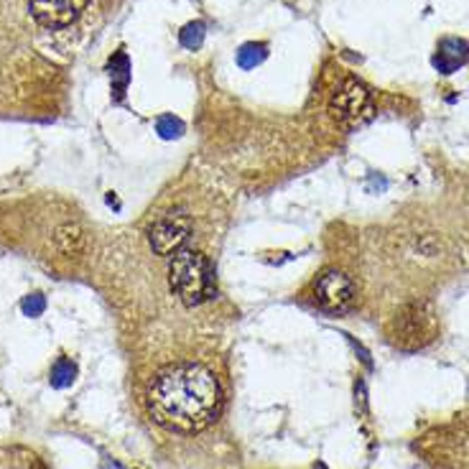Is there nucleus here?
<instances>
[{
  "instance_id": "14",
  "label": "nucleus",
  "mask_w": 469,
  "mask_h": 469,
  "mask_svg": "<svg viewBox=\"0 0 469 469\" xmlns=\"http://www.w3.org/2000/svg\"><path fill=\"white\" fill-rule=\"evenodd\" d=\"M156 130L161 133V138H179L184 133V123L179 118H174V115H161L156 120Z\"/></svg>"
},
{
  "instance_id": "6",
  "label": "nucleus",
  "mask_w": 469,
  "mask_h": 469,
  "mask_svg": "<svg viewBox=\"0 0 469 469\" xmlns=\"http://www.w3.org/2000/svg\"><path fill=\"white\" fill-rule=\"evenodd\" d=\"M355 296H358V291H355L352 278L337 268L325 271L314 284V299L325 311H334V314L347 311L355 304Z\"/></svg>"
},
{
  "instance_id": "2",
  "label": "nucleus",
  "mask_w": 469,
  "mask_h": 469,
  "mask_svg": "<svg viewBox=\"0 0 469 469\" xmlns=\"http://www.w3.org/2000/svg\"><path fill=\"white\" fill-rule=\"evenodd\" d=\"M169 284L186 307H199L215 296V268L199 251L174 253L169 266Z\"/></svg>"
},
{
  "instance_id": "12",
  "label": "nucleus",
  "mask_w": 469,
  "mask_h": 469,
  "mask_svg": "<svg viewBox=\"0 0 469 469\" xmlns=\"http://www.w3.org/2000/svg\"><path fill=\"white\" fill-rule=\"evenodd\" d=\"M74 378H77V365L72 360L62 358L54 362V367H52V385L54 388H67V385H72Z\"/></svg>"
},
{
  "instance_id": "8",
  "label": "nucleus",
  "mask_w": 469,
  "mask_h": 469,
  "mask_svg": "<svg viewBox=\"0 0 469 469\" xmlns=\"http://www.w3.org/2000/svg\"><path fill=\"white\" fill-rule=\"evenodd\" d=\"M469 59V46L467 41L462 38H444L436 49V56H433V67L441 74H451L457 72L459 67H465Z\"/></svg>"
},
{
  "instance_id": "3",
  "label": "nucleus",
  "mask_w": 469,
  "mask_h": 469,
  "mask_svg": "<svg viewBox=\"0 0 469 469\" xmlns=\"http://www.w3.org/2000/svg\"><path fill=\"white\" fill-rule=\"evenodd\" d=\"M436 334V319L426 304H408L396 314L391 325V342L403 350H416L429 344Z\"/></svg>"
},
{
  "instance_id": "7",
  "label": "nucleus",
  "mask_w": 469,
  "mask_h": 469,
  "mask_svg": "<svg viewBox=\"0 0 469 469\" xmlns=\"http://www.w3.org/2000/svg\"><path fill=\"white\" fill-rule=\"evenodd\" d=\"M87 0H29L31 16L46 29H64L70 26L82 11Z\"/></svg>"
},
{
  "instance_id": "10",
  "label": "nucleus",
  "mask_w": 469,
  "mask_h": 469,
  "mask_svg": "<svg viewBox=\"0 0 469 469\" xmlns=\"http://www.w3.org/2000/svg\"><path fill=\"white\" fill-rule=\"evenodd\" d=\"M128 70H130V64H128L126 52H118L115 59L110 62V77H112V82H115V95H118V97H123V90H126Z\"/></svg>"
},
{
  "instance_id": "4",
  "label": "nucleus",
  "mask_w": 469,
  "mask_h": 469,
  "mask_svg": "<svg viewBox=\"0 0 469 469\" xmlns=\"http://www.w3.org/2000/svg\"><path fill=\"white\" fill-rule=\"evenodd\" d=\"M329 112L337 123L347 128L362 126L370 115H373V100L370 92L365 90L358 79H347L340 90L332 95L329 100Z\"/></svg>"
},
{
  "instance_id": "5",
  "label": "nucleus",
  "mask_w": 469,
  "mask_h": 469,
  "mask_svg": "<svg viewBox=\"0 0 469 469\" xmlns=\"http://www.w3.org/2000/svg\"><path fill=\"white\" fill-rule=\"evenodd\" d=\"M192 234V219L184 210H171L161 215L148 230V243L153 248V253L174 255L179 253L181 245L189 240Z\"/></svg>"
},
{
  "instance_id": "13",
  "label": "nucleus",
  "mask_w": 469,
  "mask_h": 469,
  "mask_svg": "<svg viewBox=\"0 0 469 469\" xmlns=\"http://www.w3.org/2000/svg\"><path fill=\"white\" fill-rule=\"evenodd\" d=\"M202 41H204V23H189V26H184L181 29V44L186 46V49H199L202 46Z\"/></svg>"
},
{
  "instance_id": "9",
  "label": "nucleus",
  "mask_w": 469,
  "mask_h": 469,
  "mask_svg": "<svg viewBox=\"0 0 469 469\" xmlns=\"http://www.w3.org/2000/svg\"><path fill=\"white\" fill-rule=\"evenodd\" d=\"M56 240V248H59V253L67 255V258H72V255L82 253V248H85V234H82V227L79 225H62L54 234Z\"/></svg>"
},
{
  "instance_id": "15",
  "label": "nucleus",
  "mask_w": 469,
  "mask_h": 469,
  "mask_svg": "<svg viewBox=\"0 0 469 469\" xmlns=\"http://www.w3.org/2000/svg\"><path fill=\"white\" fill-rule=\"evenodd\" d=\"M21 309H23V314H26V317H41V314H44V309H46V299H44L41 293H31V296H26V299H23Z\"/></svg>"
},
{
  "instance_id": "1",
  "label": "nucleus",
  "mask_w": 469,
  "mask_h": 469,
  "mask_svg": "<svg viewBox=\"0 0 469 469\" xmlns=\"http://www.w3.org/2000/svg\"><path fill=\"white\" fill-rule=\"evenodd\" d=\"M222 391L215 373L199 362H177L156 373L148 385V414L163 429L197 433L215 421Z\"/></svg>"
},
{
  "instance_id": "11",
  "label": "nucleus",
  "mask_w": 469,
  "mask_h": 469,
  "mask_svg": "<svg viewBox=\"0 0 469 469\" xmlns=\"http://www.w3.org/2000/svg\"><path fill=\"white\" fill-rule=\"evenodd\" d=\"M268 54V49H266V44H245L240 52H237V64L243 67V70H253L258 67L263 59Z\"/></svg>"
}]
</instances>
